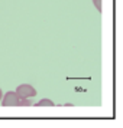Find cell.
<instances>
[{
  "instance_id": "obj_1",
  "label": "cell",
  "mask_w": 123,
  "mask_h": 128,
  "mask_svg": "<svg viewBox=\"0 0 123 128\" xmlns=\"http://www.w3.org/2000/svg\"><path fill=\"white\" fill-rule=\"evenodd\" d=\"M15 92L19 95V98H32V96L36 95V89L29 84H22L16 88Z\"/></svg>"
},
{
  "instance_id": "obj_2",
  "label": "cell",
  "mask_w": 123,
  "mask_h": 128,
  "mask_svg": "<svg viewBox=\"0 0 123 128\" xmlns=\"http://www.w3.org/2000/svg\"><path fill=\"white\" fill-rule=\"evenodd\" d=\"M19 99L20 98L15 91H9L5 94V96H2V104L3 106H18Z\"/></svg>"
},
{
  "instance_id": "obj_3",
  "label": "cell",
  "mask_w": 123,
  "mask_h": 128,
  "mask_svg": "<svg viewBox=\"0 0 123 128\" xmlns=\"http://www.w3.org/2000/svg\"><path fill=\"white\" fill-rule=\"evenodd\" d=\"M36 106H54V102L51 101V99H41V101H38L36 102Z\"/></svg>"
},
{
  "instance_id": "obj_4",
  "label": "cell",
  "mask_w": 123,
  "mask_h": 128,
  "mask_svg": "<svg viewBox=\"0 0 123 128\" xmlns=\"http://www.w3.org/2000/svg\"><path fill=\"white\" fill-rule=\"evenodd\" d=\"M32 105V101L29 98H20L19 99V104L18 106H30Z\"/></svg>"
},
{
  "instance_id": "obj_5",
  "label": "cell",
  "mask_w": 123,
  "mask_h": 128,
  "mask_svg": "<svg viewBox=\"0 0 123 128\" xmlns=\"http://www.w3.org/2000/svg\"><path fill=\"white\" fill-rule=\"evenodd\" d=\"M94 6H96V9L99 10V12H101V0H93Z\"/></svg>"
},
{
  "instance_id": "obj_6",
  "label": "cell",
  "mask_w": 123,
  "mask_h": 128,
  "mask_svg": "<svg viewBox=\"0 0 123 128\" xmlns=\"http://www.w3.org/2000/svg\"><path fill=\"white\" fill-rule=\"evenodd\" d=\"M2 96H3V94H2V89H0V99H2Z\"/></svg>"
}]
</instances>
